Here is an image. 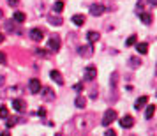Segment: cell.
Segmentation results:
<instances>
[{
  "mask_svg": "<svg viewBox=\"0 0 157 136\" xmlns=\"http://www.w3.org/2000/svg\"><path fill=\"white\" fill-rule=\"evenodd\" d=\"M117 120V111L115 110H106V113H104V117H102V126H109V124H113V122Z\"/></svg>",
  "mask_w": 157,
  "mask_h": 136,
  "instance_id": "1",
  "label": "cell"
},
{
  "mask_svg": "<svg viewBox=\"0 0 157 136\" xmlns=\"http://www.w3.org/2000/svg\"><path fill=\"white\" fill-rule=\"evenodd\" d=\"M83 74H85V80H88V81L95 80V76H97V69H95V65H88V67H85V69H83Z\"/></svg>",
  "mask_w": 157,
  "mask_h": 136,
  "instance_id": "2",
  "label": "cell"
},
{
  "mask_svg": "<svg viewBox=\"0 0 157 136\" xmlns=\"http://www.w3.org/2000/svg\"><path fill=\"white\" fill-rule=\"evenodd\" d=\"M29 88H30V92L32 94H39L41 92V88H43V85H41V81L37 78H32L29 81Z\"/></svg>",
  "mask_w": 157,
  "mask_h": 136,
  "instance_id": "3",
  "label": "cell"
},
{
  "mask_svg": "<svg viewBox=\"0 0 157 136\" xmlns=\"http://www.w3.org/2000/svg\"><path fill=\"white\" fill-rule=\"evenodd\" d=\"M78 53L81 55V57H85V58L92 57V55H94V48H92V44H86V46H79V48H78Z\"/></svg>",
  "mask_w": 157,
  "mask_h": 136,
  "instance_id": "4",
  "label": "cell"
},
{
  "mask_svg": "<svg viewBox=\"0 0 157 136\" xmlns=\"http://www.w3.org/2000/svg\"><path fill=\"white\" fill-rule=\"evenodd\" d=\"M48 48L51 51H58L60 50V37L58 36H51L50 41H48Z\"/></svg>",
  "mask_w": 157,
  "mask_h": 136,
  "instance_id": "5",
  "label": "cell"
},
{
  "mask_svg": "<svg viewBox=\"0 0 157 136\" xmlns=\"http://www.w3.org/2000/svg\"><path fill=\"white\" fill-rule=\"evenodd\" d=\"M120 126H122V129H131L134 126V119H132L131 115H125V117L120 119Z\"/></svg>",
  "mask_w": 157,
  "mask_h": 136,
  "instance_id": "6",
  "label": "cell"
},
{
  "mask_svg": "<svg viewBox=\"0 0 157 136\" xmlns=\"http://www.w3.org/2000/svg\"><path fill=\"white\" fill-rule=\"evenodd\" d=\"M43 37H44V32H43V29H32L30 30V39L32 41H43Z\"/></svg>",
  "mask_w": 157,
  "mask_h": 136,
  "instance_id": "7",
  "label": "cell"
},
{
  "mask_svg": "<svg viewBox=\"0 0 157 136\" xmlns=\"http://www.w3.org/2000/svg\"><path fill=\"white\" fill-rule=\"evenodd\" d=\"M13 108H14L16 111H20V113H21V111L27 110V103H25L23 99H20V97H18V99H13Z\"/></svg>",
  "mask_w": 157,
  "mask_h": 136,
  "instance_id": "8",
  "label": "cell"
},
{
  "mask_svg": "<svg viewBox=\"0 0 157 136\" xmlns=\"http://www.w3.org/2000/svg\"><path fill=\"white\" fill-rule=\"evenodd\" d=\"M104 11H106V7L101 6V4H94V6H90V14L92 16H101Z\"/></svg>",
  "mask_w": 157,
  "mask_h": 136,
  "instance_id": "9",
  "label": "cell"
},
{
  "mask_svg": "<svg viewBox=\"0 0 157 136\" xmlns=\"http://www.w3.org/2000/svg\"><path fill=\"white\" fill-rule=\"evenodd\" d=\"M43 92H41V95H43L44 101H53L55 99V92L51 90V88H48V87H44V88H41Z\"/></svg>",
  "mask_w": 157,
  "mask_h": 136,
  "instance_id": "10",
  "label": "cell"
},
{
  "mask_svg": "<svg viewBox=\"0 0 157 136\" xmlns=\"http://www.w3.org/2000/svg\"><path fill=\"white\" fill-rule=\"evenodd\" d=\"M50 78L55 81V83H58V85H64V78H62V74L57 71V69H53V71L50 72Z\"/></svg>",
  "mask_w": 157,
  "mask_h": 136,
  "instance_id": "11",
  "label": "cell"
},
{
  "mask_svg": "<svg viewBox=\"0 0 157 136\" xmlns=\"http://www.w3.org/2000/svg\"><path fill=\"white\" fill-rule=\"evenodd\" d=\"M85 20H86V16H85V14H74V16L71 18V21L74 23V25H78V27L85 25Z\"/></svg>",
  "mask_w": 157,
  "mask_h": 136,
  "instance_id": "12",
  "label": "cell"
},
{
  "mask_svg": "<svg viewBox=\"0 0 157 136\" xmlns=\"http://www.w3.org/2000/svg\"><path fill=\"white\" fill-rule=\"evenodd\" d=\"M147 103H148V97H147V95H141V97H138V99H136L134 108H136V110H141V108H145Z\"/></svg>",
  "mask_w": 157,
  "mask_h": 136,
  "instance_id": "13",
  "label": "cell"
},
{
  "mask_svg": "<svg viewBox=\"0 0 157 136\" xmlns=\"http://www.w3.org/2000/svg\"><path fill=\"white\" fill-rule=\"evenodd\" d=\"M86 39H88V43H97V41H99V32L90 30V32L86 34Z\"/></svg>",
  "mask_w": 157,
  "mask_h": 136,
  "instance_id": "14",
  "label": "cell"
},
{
  "mask_svg": "<svg viewBox=\"0 0 157 136\" xmlns=\"http://www.w3.org/2000/svg\"><path fill=\"white\" fill-rule=\"evenodd\" d=\"M154 115H155V104H148V106H147V111H145V117H147V120H150Z\"/></svg>",
  "mask_w": 157,
  "mask_h": 136,
  "instance_id": "15",
  "label": "cell"
},
{
  "mask_svg": "<svg viewBox=\"0 0 157 136\" xmlns=\"http://www.w3.org/2000/svg\"><path fill=\"white\" fill-rule=\"evenodd\" d=\"M136 50H138V53L145 55V53L148 51V44H147V43H138V44H136Z\"/></svg>",
  "mask_w": 157,
  "mask_h": 136,
  "instance_id": "16",
  "label": "cell"
},
{
  "mask_svg": "<svg viewBox=\"0 0 157 136\" xmlns=\"http://www.w3.org/2000/svg\"><path fill=\"white\" fill-rule=\"evenodd\" d=\"M13 20H14L16 23H23V21H25V13H20V11H16L14 16H13Z\"/></svg>",
  "mask_w": 157,
  "mask_h": 136,
  "instance_id": "17",
  "label": "cell"
},
{
  "mask_svg": "<svg viewBox=\"0 0 157 136\" xmlns=\"http://www.w3.org/2000/svg\"><path fill=\"white\" fill-rule=\"evenodd\" d=\"M140 18H141V21L145 23V25H150V23H152V14H148V13H141Z\"/></svg>",
  "mask_w": 157,
  "mask_h": 136,
  "instance_id": "18",
  "label": "cell"
},
{
  "mask_svg": "<svg viewBox=\"0 0 157 136\" xmlns=\"http://www.w3.org/2000/svg\"><path fill=\"white\" fill-rule=\"evenodd\" d=\"M53 11H55V13H62V11H64V2H62V0H57V2L53 4Z\"/></svg>",
  "mask_w": 157,
  "mask_h": 136,
  "instance_id": "19",
  "label": "cell"
},
{
  "mask_svg": "<svg viewBox=\"0 0 157 136\" xmlns=\"http://www.w3.org/2000/svg\"><path fill=\"white\" fill-rule=\"evenodd\" d=\"M74 104H76V108H83L86 104V99L83 97V95H78V97H76V101H74Z\"/></svg>",
  "mask_w": 157,
  "mask_h": 136,
  "instance_id": "20",
  "label": "cell"
},
{
  "mask_svg": "<svg viewBox=\"0 0 157 136\" xmlns=\"http://www.w3.org/2000/svg\"><path fill=\"white\" fill-rule=\"evenodd\" d=\"M129 64H131V67H140L141 65V60L138 57H131L129 58Z\"/></svg>",
  "mask_w": 157,
  "mask_h": 136,
  "instance_id": "21",
  "label": "cell"
},
{
  "mask_svg": "<svg viewBox=\"0 0 157 136\" xmlns=\"http://www.w3.org/2000/svg\"><path fill=\"white\" fill-rule=\"evenodd\" d=\"M50 23L55 25V27H60V25H62V18H58V16H50Z\"/></svg>",
  "mask_w": 157,
  "mask_h": 136,
  "instance_id": "22",
  "label": "cell"
},
{
  "mask_svg": "<svg viewBox=\"0 0 157 136\" xmlns=\"http://www.w3.org/2000/svg\"><path fill=\"white\" fill-rule=\"evenodd\" d=\"M18 120H20L18 117H11V119H7V122H6V126H7V127H14L16 124H18Z\"/></svg>",
  "mask_w": 157,
  "mask_h": 136,
  "instance_id": "23",
  "label": "cell"
},
{
  "mask_svg": "<svg viewBox=\"0 0 157 136\" xmlns=\"http://www.w3.org/2000/svg\"><path fill=\"white\" fill-rule=\"evenodd\" d=\"M7 117H9L7 106H0V119H7Z\"/></svg>",
  "mask_w": 157,
  "mask_h": 136,
  "instance_id": "24",
  "label": "cell"
},
{
  "mask_svg": "<svg viewBox=\"0 0 157 136\" xmlns=\"http://www.w3.org/2000/svg\"><path fill=\"white\" fill-rule=\"evenodd\" d=\"M117 81H118V72H113L111 74V88H117Z\"/></svg>",
  "mask_w": 157,
  "mask_h": 136,
  "instance_id": "25",
  "label": "cell"
},
{
  "mask_svg": "<svg viewBox=\"0 0 157 136\" xmlns=\"http://www.w3.org/2000/svg\"><path fill=\"white\" fill-rule=\"evenodd\" d=\"M136 41H138V37H136V36H131L127 41H125V44H127V46H132V44H136Z\"/></svg>",
  "mask_w": 157,
  "mask_h": 136,
  "instance_id": "26",
  "label": "cell"
},
{
  "mask_svg": "<svg viewBox=\"0 0 157 136\" xmlns=\"http://www.w3.org/2000/svg\"><path fill=\"white\" fill-rule=\"evenodd\" d=\"M6 30H9V32H14V23H13V21H11V23H9V21H6Z\"/></svg>",
  "mask_w": 157,
  "mask_h": 136,
  "instance_id": "27",
  "label": "cell"
},
{
  "mask_svg": "<svg viewBox=\"0 0 157 136\" xmlns=\"http://www.w3.org/2000/svg\"><path fill=\"white\" fill-rule=\"evenodd\" d=\"M36 55H39V57H46L48 53H46V51H44L43 48H37V50H36Z\"/></svg>",
  "mask_w": 157,
  "mask_h": 136,
  "instance_id": "28",
  "label": "cell"
},
{
  "mask_svg": "<svg viewBox=\"0 0 157 136\" xmlns=\"http://www.w3.org/2000/svg\"><path fill=\"white\" fill-rule=\"evenodd\" d=\"M0 64L4 65V64H7V57L4 55V53H0Z\"/></svg>",
  "mask_w": 157,
  "mask_h": 136,
  "instance_id": "29",
  "label": "cell"
},
{
  "mask_svg": "<svg viewBox=\"0 0 157 136\" xmlns=\"http://www.w3.org/2000/svg\"><path fill=\"white\" fill-rule=\"evenodd\" d=\"M104 136H117V133H115L113 129H108L106 133H104Z\"/></svg>",
  "mask_w": 157,
  "mask_h": 136,
  "instance_id": "30",
  "label": "cell"
},
{
  "mask_svg": "<svg viewBox=\"0 0 157 136\" xmlns=\"http://www.w3.org/2000/svg\"><path fill=\"white\" fill-rule=\"evenodd\" d=\"M74 90H83V83H76V85H74Z\"/></svg>",
  "mask_w": 157,
  "mask_h": 136,
  "instance_id": "31",
  "label": "cell"
},
{
  "mask_svg": "<svg viewBox=\"0 0 157 136\" xmlns=\"http://www.w3.org/2000/svg\"><path fill=\"white\" fill-rule=\"evenodd\" d=\"M37 115H41V117H44V115H46V110H44V108H41V110L37 111Z\"/></svg>",
  "mask_w": 157,
  "mask_h": 136,
  "instance_id": "32",
  "label": "cell"
},
{
  "mask_svg": "<svg viewBox=\"0 0 157 136\" xmlns=\"http://www.w3.org/2000/svg\"><path fill=\"white\" fill-rule=\"evenodd\" d=\"M7 2L11 6H18V4H20V0H7Z\"/></svg>",
  "mask_w": 157,
  "mask_h": 136,
  "instance_id": "33",
  "label": "cell"
},
{
  "mask_svg": "<svg viewBox=\"0 0 157 136\" xmlns=\"http://www.w3.org/2000/svg\"><path fill=\"white\" fill-rule=\"evenodd\" d=\"M90 97H92V99H95V97H97V90H92V92H90Z\"/></svg>",
  "mask_w": 157,
  "mask_h": 136,
  "instance_id": "34",
  "label": "cell"
},
{
  "mask_svg": "<svg viewBox=\"0 0 157 136\" xmlns=\"http://www.w3.org/2000/svg\"><path fill=\"white\" fill-rule=\"evenodd\" d=\"M4 39H6V37H4V34H2V32H0V43H4Z\"/></svg>",
  "mask_w": 157,
  "mask_h": 136,
  "instance_id": "35",
  "label": "cell"
},
{
  "mask_svg": "<svg viewBox=\"0 0 157 136\" xmlns=\"http://www.w3.org/2000/svg\"><path fill=\"white\" fill-rule=\"evenodd\" d=\"M0 136H11V134H9L7 131H4V133H2V134H0Z\"/></svg>",
  "mask_w": 157,
  "mask_h": 136,
  "instance_id": "36",
  "label": "cell"
},
{
  "mask_svg": "<svg viewBox=\"0 0 157 136\" xmlns=\"http://www.w3.org/2000/svg\"><path fill=\"white\" fill-rule=\"evenodd\" d=\"M150 4H152V7H155V0H150Z\"/></svg>",
  "mask_w": 157,
  "mask_h": 136,
  "instance_id": "37",
  "label": "cell"
},
{
  "mask_svg": "<svg viewBox=\"0 0 157 136\" xmlns=\"http://www.w3.org/2000/svg\"><path fill=\"white\" fill-rule=\"evenodd\" d=\"M0 85H4V76H0Z\"/></svg>",
  "mask_w": 157,
  "mask_h": 136,
  "instance_id": "38",
  "label": "cell"
},
{
  "mask_svg": "<svg viewBox=\"0 0 157 136\" xmlns=\"http://www.w3.org/2000/svg\"><path fill=\"white\" fill-rule=\"evenodd\" d=\"M0 18H2V11H0Z\"/></svg>",
  "mask_w": 157,
  "mask_h": 136,
  "instance_id": "39",
  "label": "cell"
},
{
  "mask_svg": "<svg viewBox=\"0 0 157 136\" xmlns=\"http://www.w3.org/2000/svg\"><path fill=\"white\" fill-rule=\"evenodd\" d=\"M57 136H62V134H57Z\"/></svg>",
  "mask_w": 157,
  "mask_h": 136,
  "instance_id": "40",
  "label": "cell"
}]
</instances>
